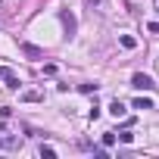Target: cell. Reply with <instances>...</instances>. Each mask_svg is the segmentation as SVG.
<instances>
[{
  "label": "cell",
  "mask_w": 159,
  "mask_h": 159,
  "mask_svg": "<svg viewBox=\"0 0 159 159\" xmlns=\"http://www.w3.org/2000/svg\"><path fill=\"white\" fill-rule=\"evenodd\" d=\"M131 88H137V91H153L156 84H153V78H150V75H143V72H137V75L131 78Z\"/></svg>",
  "instance_id": "6da1fadb"
},
{
  "label": "cell",
  "mask_w": 159,
  "mask_h": 159,
  "mask_svg": "<svg viewBox=\"0 0 159 159\" xmlns=\"http://www.w3.org/2000/svg\"><path fill=\"white\" fill-rule=\"evenodd\" d=\"M0 81H7V88L10 91H16L19 88V78L13 75V69H7V66H0Z\"/></svg>",
  "instance_id": "7a4b0ae2"
},
{
  "label": "cell",
  "mask_w": 159,
  "mask_h": 159,
  "mask_svg": "<svg viewBox=\"0 0 159 159\" xmlns=\"http://www.w3.org/2000/svg\"><path fill=\"white\" fill-rule=\"evenodd\" d=\"M19 50H22L28 59H44V50H41V47H34V44H19Z\"/></svg>",
  "instance_id": "3957f363"
},
{
  "label": "cell",
  "mask_w": 159,
  "mask_h": 159,
  "mask_svg": "<svg viewBox=\"0 0 159 159\" xmlns=\"http://www.w3.org/2000/svg\"><path fill=\"white\" fill-rule=\"evenodd\" d=\"M109 112H112L116 119H122V116H125V103H122V100H112V103H109Z\"/></svg>",
  "instance_id": "277c9868"
},
{
  "label": "cell",
  "mask_w": 159,
  "mask_h": 159,
  "mask_svg": "<svg viewBox=\"0 0 159 159\" xmlns=\"http://www.w3.org/2000/svg\"><path fill=\"white\" fill-rule=\"evenodd\" d=\"M119 44H122L125 50H134V47H137V41H134L131 34H122V38H119Z\"/></svg>",
  "instance_id": "5b68a950"
},
{
  "label": "cell",
  "mask_w": 159,
  "mask_h": 159,
  "mask_svg": "<svg viewBox=\"0 0 159 159\" xmlns=\"http://www.w3.org/2000/svg\"><path fill=\"white\" fill-rule=\"evenodd\" d=\"M134 109H153V100L150 97H137L134 100Z\"/></svg>",
  "instance_id": "8992f818"
},
{
  "label": "cell",
  "mask_w": 159,
  "mask_h": 159,
  "mask_svg": "<svg viewBox=\"0 0 159 159\" xmlns=\"http://www.w3.org/2000/svg\"><path fill=\"white\" fill-rule=\"evenodd\" d=\"M59 19H62V25H66V31H69V34H72V31H75V19H72V16H69V13H62V16H59Z\"/></svg>",
  "instance_id": "52a82bcc"
},
{
  "label": "cell",
  "mask_w": 159,
  "mask_h": 159,
  "mask_svg": "<svg viewBox=\"0 0 159 159\" xmlns=\"http://www.w3.org/2000/svg\"><path fill=\"white\" fill-rule=\"evenodd\" d=\"M22 100H25V103H34V100H41V94H38V91H25Z\"/></svg>",
  "instance_id": "ba28073f"
},
{
  "label": "cell",
  "mask_w": 159,
  "mask_h": 159,
  "mask_svg": "<svg viewBox=\"0 0 159 159\" xmlns=\"http://www.w3.org/2000/svg\"><path fill=\"white\" fill-rule=\"evenodd\" d=\"M112 143H116V134L106 131V134H103V147H112Z\"/></svg>",
  "instance_id": "9c48e42d"
},
{
  "label": "cell",
  "mask_w": 159,
  "mask_h": 159,
  "mask_svg": "<svg viewBox=\"0 0 159 159\" xmlns=\"http://www.w3.org/2000/svg\"><path fill=\"white\" fill-rule=\"evenodd\" d=\"M78 91H81V94H94V91H97V84H78Z\"/></svg>",
  "instance_id": "30bf717a"
},
{
  "label": "cell",
  "mask_w": 159,
  "mask_h": 159,
  "mask_svg": "<svg viewBox=\"0 0 159 159\" xmlns=\"http://www.w3.org/2000/svg\"><path fill=\"white\" fill-rule=\"evenodd\" d=\"M119 140H122V143H131V140H134V134H131V131H122V134H119Z\"/></svg>",
  "instance_id": "8fae6325"
},
{
  "label": "cell",
  "mask_w": 159,
  "mask_h": 159,
  "mask_svg": "<svg viewBox=\"0 0 159 159\" xmlns=\"http://www.w3.org/2000/svg\"><path fill=\"white\" fill-rule=\"evenodd\" d=\"M41 156H47V159H53V156H56V150H53V147H41Z\"/></svg>",
  "instance_id": "7c38bea8"
},
{
  "label": "cell",
  "mask_w": 159,
  "mask_h": 159,
  "mask_svg": "<svg viewBox=\"0 0 159 159\" xmlns=\"http://www.w3.org/2000/svg\"><path fill=\"white\" fill-rule=\"evenodd\" d=\"M147 28H150V31H153V34H159V22H150V25H147Z\"/></svg>",
  "instance_id": "4fadbf2b"
},
{
  "label": "cell",
  "mask_w": 159,
  "mask_h": 159,
  "mask_svg": "<svg viewBox=\"0 0 159 159\" xmlns=\"http://www.w3.org/2000/svg\"><path fill=\"white\" fill-rule=\"evenodd\" d=\"M3 143H7V140H3V137H0V147H3Z\"/></svg>",
  "instance_id": "5bb4252c"
},
{
  "label": "cell",
  "mask_w": 159,
  "mask_h": 159,
  "mask_svg": "<svg viewBox=\"0 0 159 159\" xmlns=\"http://www.w3.org/2000/svg\"><path fill=\"white\" fill-rule=\"evenodd\" d=\"M156 16H159V7H156Z\"/></svg>",
  "instance_id": "9a60e30c"
}]
</instances>
